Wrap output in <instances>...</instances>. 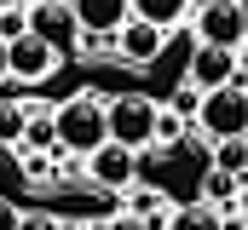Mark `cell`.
I'll return each instance as SVG.
<instances>
[{
    "label": "cell",
    "instance_id": "1",
    "mask_svg": "<svg viewBox=\"0 0 248 230\" xmlns=\"http://www.w3.org/2000/svg\"><path fill=\"white\" fill-rule=\"evenodd\" d=\"M52 121H58V150L81 156V161H87V156L110 138V110H104L98 98H69Z\"/></svg>",
    "mask_w": 248,
    "mask_h": 230
},
{
    "label": "cell",
    "instance_id": "2",
    "mask_svg": "<svg viewBox=\"0 0 248 230\" xmlns=\"http://www.w3.org/2000/svg\"><path fill=\"white\" fill-rule=\"evenodd\" d=\"M196 127L219 144V138H248V81H225L214 92H202Z\"/></svg>",
    "mask_w": 248,
    "mask_h": 230
},
{
    "label": "cell",
    "instance_id": "3",
    "mask_svg": "<svg viewBox=\"0 0 248 230\" xmlns=\"http://www.w3.org/2000/svg\"><path fill=\"white\" fill-rule=\"evenodd\" d=\"M110 110V138L116 144H133V150H150L156 144V121H162V104L144 98V92H122L104 104Z\"/></svg>",
    "mask_w": 248,
    "mask_h": 230
},
{
    "label": "cell",
    "instance_id": "4",
    "mask_svg": "<svg viewBox=\"0 0 248 230\" xmlns=\"http://www.w3.org/2000/svg\"><path fill=\"white\" fill-rule=\"evenodd\" d=\"M58 69H63V52L46 46L41 35H17V41H6V75H12L17 86H41V81H52Z\"/></svg>",
    "mask_w": 248,
    "mask_h": 230
},
{
    "label": "cell",
    "instance_id": "5",
    "mask_svg": "<svg viewBox=\"0 0 248 230\" xmlns=\"http://www.w3.org/2000/svg\"><path fill=\"white\" fill-rule=\"evenodd\" d=\"M29 35H41L46 46H58L63 58L81 52V17H75V6L69 0H29Z\"/></svg>",
    "mask_w": 248,
    "mask_h": 230
},
{
    "label": "cell",
    "instance_id": "6",
    "mask_svg": "<svg viewBox=\"0 0 248 230\" xmlns=\"http://www.w3.org/2000/svg\"><path fill=\"white\" fill-rule=\"evenodd\" d=\"M196 41H214V46H243V41H248V6H243V0H214V6H196Z\"/></svg>",
    "mask_w": 248,
    "mask_h": 230
},
{
    "label": "cell",
    "instance_id": "7",
    "mask_svg": "<svg viewBox=\"0 0 248 230\" xmlns=\"http://www.w3.org/2000/svg\"><path fill=\"white\" fill-rule=\"evenodd\" d=\"M185 81L196 92H214V86H225V81H243V75H237V46L196 41V46H190V63H185Z\"/></svg>",
    "mask_w": 248,
    "mask_h": 230
},
{
    "label": "cell",
    "instance_id": "8",
    "mask_svg": "<svg viewBox=\"0 0 248 230\" xmlns=\"http://www.w3.org/2000/svg\"><path fill=\"white\" fill-rule=\"evenodd\" d=\"M87 178H93L98 190H127V184L139 178V150H133V144H116V138H104V144L87 156Z\"/></svg>",
    "mask_w": 248,
    "mask_h": 230
},
{
    "label": "cell",
    "instance_id": "9",
    "mask_svg": "<svg viewBox=\"0 0 248 230\" xmlns=\"http://www.w3.org/2000/svg\"><path fill=\"white\" fill-rule=\"evenodd\" d=\"M162 35H168V29H156V23H144V17H127L122 29H116L122 63H156V58H162Z\"/></svg>",
    "mask_w": 248,
    "mask_h": 230
},
{
    "label": "cell",
    "instance_id": "10",
    "mask_svg": "<svg viewBox=\"0 0 248 230\" xmlns=\"http://www.w3.org/2000/svg\"><path fill=\"white\" fill-rule=\"evenodd\" d=\"M69 6H75V17H81L87 35H116L133 17V0H69Z\"/></svg>",
    "mask_w": 248,
    "mask_h": 230
},
{
    "label": "cell",
    "instance_id": "11",
    "mask_svg": "<svg viewBox=\"0 0 248 230\" xmlns=\"http://www.w3.org/2000/svg\"><path fill=\"white\" fill-rule=\"evenodd\" d=\"M133 17H144L156 29H173V23L190 17V0H133Z\"/></svg>",
    "mask_w": 248,
    "mask_h": 230
},
{
    "label": "cell",
    "instance_id": "12",
    "mask_svg": "<svg viewBox=\"0 0 248 230\" xmlns=\"http://www.w3.org/2000/svg\"><path fill=\"white\" fill-rule=\"evenodd\" d=\"M168 230H225V225H219V213L208 201H190V207H173L168 213Z\"/></svg>",
    "mask_w": 248,
    "mask_h": 230
},
{
    "label": "cell",
    "instance_id": "13",
    "mask_svg": "<svg viewBox=\"0 0 248 230\" xmlns=\"http://www.w3.org/2000/svg\"><path fill=\"white\" fill-rule=\"evenodd\" d=\"M214 167L231 172V178H243L248 172V138H219L214 144Z\"/></svg>",
    "mask_w": 248,
    "mask_h": 230
},
{
    "label": "cell",
    "instance_id": "14",
    "mask_svg": "<svg viewBox=\"0 0 248 230\" xmlns=\"http://www.w3.org/2000/svg\"><path fill=\"white\" fill-rule=\"evenodd\" d=\"M23 127H29V115L12 104V92H0V144H23Z\"/></svg>",
    "mask_w": 248,
    "mask_h": 230
},
{
    "label": "cell",
    "instance_id": "15",
    "mask_svg": "<svg viewBox=\"0 0 248 230\" xmlns=\"http://www.w3.org/2000/svg\"><path fill=\"white\" fill-rule=\"evenodd\" d=\"M23 144H35V150H58V121H46V115H35V121L23 127Z\"/></svg>",
    "mask_w": 248,
    "mask_h": 230
},
{
    "label": "cell",
    "instance_id": "16",
    "mask_svg": "<svg viewBox=\"0 0 248 230\" xmlns=\"http://www.w3.org/2000/svg\"><path fill=\"white\" fill-rule=\"evenodd\" d=\"M237 190H243V178H231V172H208V201H237Z\"/></svg>",
    "mask_w": 248,
    "mask_h": 230
},
{
    "label": "cell",
    "instance_id": "17",
    "mask_svg": "<svg viewBox=\"0 0 248 230\" xmlns=\"http://www.w3.org/2000/svg\"><path fill=\"white\" fill-rule=\"evenodd\" d=\"M17 230H69V219H52V213H23Z\"/></svg>",
    "mask_w": 248,
    "mask_h": 230
},
{
    "label": "cell",
    "instance_id": "18",
    "mask_svg": "<svg viewBox=\"0 0 248 230\" xmlns=\"http://www.w3.org/2000/svg\"><path fill=\"white\" fill-rule=\"evenodd\" d=\"M104 230H156V225L139 219V213H122V219H104Z\"/></svg>",
    "mask_w": 248,
    "mask_h": 230
},
{
    "label": "cell",
    "instance_id": "19",
    "mask_svg": "<svg viewBox=\"0 0 248 230\" xmlns=\"http://www.w3.org/2000/svg\"><path fill=\"white\" fill-rule=\"evenodd\" d=\"M17 219H23V213H17V207H12V201L0 196V230H17Z\"/></svg>",
    "mask_w": 248,
    "mask_h": 230
},
{
    "label": "cell",
    "instance_id": "20",
    "mask_svg": "<svg viewBox=\"0 0 248 230\" xmlns=\"http://www.w3.org/2000/svg\"><path fill=\"white\" fill-rule=\"evenodd\" d=\"M219 225L225 230H248V213H219Z\"/></svg>",
    "mask_w": 248,
    "mask_h": 230
},
{
    "label": "cell",
    "instance_id": "21",
    "mask_svg": "<svg viewBox=\"0 0 248 230\" xmlns=\"http://www.w3.org/2000/svg\"><path fill=\"white\" fill-rule=\"evenodd\" d=\"M0 81H12V75H6V41H0Z\"/></svg>",
    "mask_w": 248,
    "mask_h": 230
},
{
    "label": "cell",
    "instance_id": "22",
    "mask_svg": "<svg viewBox=\"0 0 248 230\" xmlns=\"http://www.w3.org/2000/svg\"><path fill=\"white\" fill-rule=\"evenodd\" d=\"M69 230H104V225H87V219H81V225H69Z\"/></svg>",
    "mask_w": 248,
    "mask_h": 230
},
{
    "label": "cell",
    "instance_id": "23",
    "mask_svg": "<svg viewBox=\"0 0 248 230\" xmlns=\"http://www.w3.org/2000/svg\"><path fill=\"white\" fill-rule=\"evenodd\" d=\"M0 6H29V0H0Z\"/></svg>",
    "mask_w": 248,
    "mask_h": 230
}]
</instances>
